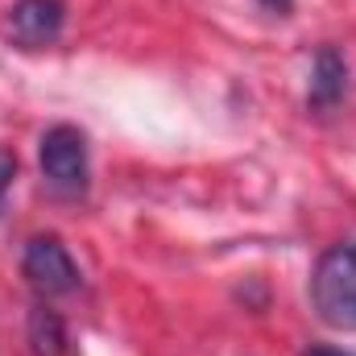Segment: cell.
<instances>
[{"instance_id": "obj_6", "label": "cell", "mask_w": 356, "mask_h": 356, "mask_svg": "<svg viewBox=\"0 0 356 356\" xmlns=\"http://www.w3.org/2000/svg\"><path fill=\"white\" fill-rule=\"evenodd\" d=\"M25 336H29L33 356H63L67 353V327H63L58 311H50V307H33V311H29Z\"/></svg>"}, {"instance_id": "obj_7", "label": "cell", "mask_w": 356, "mask_h": 356, "mask_svg": "<svg viewBox=\"0 0 356 356\" xmlns=\"http://www.w3.org/2000/svg\"><path fill=\"white\" fill-rule=\"evenodd\" d=\"M13 178H17V158L8 149H0V203H4V195L13 186Z\"/></svg>"}, {"instance_id": "obj_2", "label": "cell", "mask_w": 356, "mask_h": 356, "mask_svg": "<svg viewBox=\"0 0 356 356\" xmlns=\"http://www.w3.org/2000/svg\"><path fill=\"white\" fill-rule=\"evenodd\" d=\"M38 158H42V175L50 178L58 191L75 195V191L88 186V141H83L79 129L54 124V129L42 137Z\"/></svg>"}, {"instance_id": "obj_4", "label": "cell", "mask_w": 356, "mask_h": 356, "mask_svg": "<svg viewBox=\"0 0 356 356\" xmlns=\"http://www.w3.org/2000/svg\"><path fill=\"white\" fill-rule=\"evenodd\" d=\"M63 21H67L63 0H17L8 8V38L25 50H38L63 33Z\"/></svg>"}, {"instance_id": "obj_5", "label": "cell", "mask_w": 356, "mask_h": 356, "mask_svg": "<svg viewBox=\"0 0 356 356\" xmlns=\"http://www.w3.org/2000/svg\"><path fill=\"white\" fill-rule=\"evenodd\" d=\"M344 88H348V67H344V58L332 46H323L315 54V67H311V104L315 108H332L344 95Z\"/></svg>"}, {"instance_id": "obj_9", "label": "cell", "mask_w": 356, "mask_h": 356, "mask_svg": "<svg viewBox=\"0 0 356 356\" xmlns=\"http://www.w3.org/2000/svg\"><path fill=\"white\" fill-rule=\"evenodd\" d=\"M302 356H348V353H336V348H307Z\"/></svg>"}, {"instance_id": "obj_1", "label": "cell", "mask_w": 356, "mask_h": 356, "mask_svg": "<svg viewBox=\"0 0 356 356\" xmlns=\"http://www.w3.org/2000/svg\"><path fill=\"white\" fill-rule=\"evenodd\" d=\"M311 298L327 327L356 332V241H340L319 257L311 277Z\"/></svg>"}, {"instance_id": "obj_3", "label": "cell", "mask_w": 356, "mask_h": 356, "mask_svg": "<svg viewBox=\"0 0 356 356\" xmlns=\"http://www.w3.org/2000/svg\"><path fill=\"white\" fill-rule=\"evenodd\" d=\"M21 269L29 277V286L46 298L54 294H71L79 286V266L71 261L67 245L58 236H33L25 245V257H21Z\"/></svg>"}, {"instance_id": "obj_8", "label": "cell", "mask_w": 356, "mask_h": 356, "mask_svg": "<svg viewBox=\"0 0 356 356\" xmlns=\"http://www.w3.org/2000/svg\"><path fill=\"white\" fill-rule=\"evenodd\" d=\"M261 4H266L269 13H290V4H294V0H261Z\"/></svg>"}]
</instances>
